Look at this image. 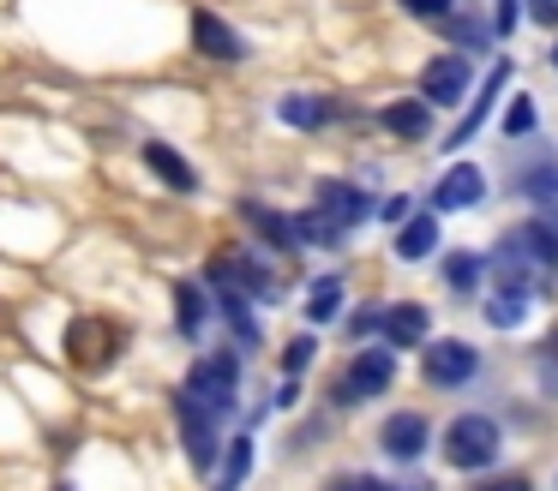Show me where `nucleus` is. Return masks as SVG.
Returning <instances> with one entry per match:
<instances>
[{"label":"nucleus","mask_w":558,"mask_h":491,"mask_svg":"<svg viewBox=\"0 0 558 491\" xmlns=\"http://www.w3.org/2000/svg\"><path fill=\"white\" fill-rule=\"evenodd\" d=\"M282 120H289V126H325L330 120V108L318 102V96H282V108H277Z\"/></svg>","instance_id":"aec40b11"},{"label":"nucleus","mask_w":558,"mask_h":491,"mask_svg":"<svg viewBox=\"0 0 558 491\" xmlns=\"http://www.w3.org/2000/svg\"><path fill=\"white\" fill-rule=\"evenodd\" d=\"M481 371V354L469 342H433L426 347V383L433 390H462V383Z\"/></svg>","instance_id":"39448f33"},{"label":"nucleus","mask_w":558,"mask_h":491,"mask_svg":"<svg viewBox=\"0 0 558 491\" xmlns=\"http://www.w3.org/2000/svg\"><path fill=\"white\" fill-rule=\"evenodd\" d=\"M145 168L162 180V186H174V192H193V186H198V174L169 150V144H145Z\"/></svg>","instance_id":"ddd939ff"},{"label":"nucleus","mask_w":558,"mask_h":491,"mask_svg":"<svg viewBox=\"0 0 558 491\" xmlns=\"http://www.w3.org/2000/svg\"><path fill=\"white\" fill-rule=\"evenodd\" d=\"M517 7H522V0H498V36L517 30Z\"/></svg>","instance_id":"7c9ffc66"},{"label":"nucleus","mask_w":558,"mask_h":491,"mask_svg":"<svg viewBox=\"0 0 558 491\" xmlns=\"http://www.w3.org/2000/svg\"><path fill=\"white\" fill-rule=\"evenodd\" d=\"M246 467H253V443H234V455H229V486H241V479H246ZM229 486H222V491H229Z\"/></svg>","instance_id":"a878e982"},{"label":"nucleus","mask_w":558,"mask_h":491,"mask_svg":"<svg viewBox=\"0 0 558 491\" xmlns=\"http://www.w3.org/2000/svg\"><path fill=\"white\" fill-rule=\"evenodd\" d=\"M174 323H181V335H198V323H205V287H193V282L174 287Z\"/></svg>","instance_id":"6ab92c4d"},{"label":"nucleus","mask_w":558,"mask_h":491,"mask_svg":"<svg viewBox=\"0 0 558 491\" xmlns=\"http://www.w3.org/2000/svg\"><path fill=\"white\" fill-rule=\"evenodd\" d=\"M342 311V275H318L313 282V299H306V318L313 323H330Z\"/></svg>","instance_id":"a211bd4d"},{"label":"nucleus","mask_w":558,"mask_h":491,"mask_svg":"<svg viewBox=\"0 0 558 491\" xmlns=\"http://www.w3.org/2000/svg\"><path fill=\"white\" fill-rule=\"evenodd\" d=\"M378 216H385V222H402V216H409V198H385V204H378Z\"/></svg>","instance_id":"2f4dec72"},{"label":"nucleus","mask_w":558,"mask_h":491,"mask_svg":"<svg viewBox=\"0 0 558 491\" xmlns=\"http://www.w3.org/2000/svg\"><path fill=\"white\" fill-rule=\"evenodd\" d=\"M378 323H385V342H397V347H414V342H426V330H433V318H426V306H390Z\"/></svg>","instance_id":"f8f14e48"},{"label":"nucleus","mask_w":558,"mask_h":491,"mask_svg":"<svg viewBox=\"0 0 558 491\" xmlns=\"http://www.w3.org/2000/svg\"><path fill=\"white\" fill-rule=\"evenodd\" d=\"M522 192L541 198V204H553L558 198V168H529V174H522Z\"/></svg>","instance_id":"b1692460"},{"label":"nucleus","mask_w":558,"mask_h":491,"mask_svg":"<svg viewBox=\"0 0 558 491\" xmlns=\"http://www.w3.org/2000/svg\"><path fill=\"white\" fill-rule=\"evenodd\" d=\"M66 354H73L85 371H102L114 354H121V335H114L109 318H78L73 330H66Z\"/></svg>","instance_id":"20e7f679"},{"label":"nucleus","mask_w":558,"mask_h":491,"mask_svg":"<svg viewBox=\"0 0 558 491\" xmlns=\"http://www.w3.org/2000/svg\"><path fill=\"white\" fill-rule=\"evenodd\" d=\"M390 378H397V359H390L385 347H366V354L354 359L349 371H342V383H337L330 395H337L342 407H354V402H366V395L390 390Z\"/></svg>","instance_id":"7ed1b4c3"},{"label":"nucleus","mask_w":558,"mask_h":491,"mask_svg":"<svg viewBox=\"0 0 558 491\" xmlns=\"http://www.w3.org/2000/svg\"><path fill=\"white\" fill-rule=\"evenodd\" d=\"M313 347H318V342H306V335H301V342H289V354H282V371L294 378V371H301L306 359H313Z\"/></svg>","instance_id":"bb28decb"},{"label":"nucleus","mask_w":558,"mask_h":491,"mask_svg":"<svg viewBox=\"0 0 558 491\" xmlns=\"http://www.w3.org/2000/svg\"><path fill=\"white\" fill-rule=\"evenodd\" d=\"M481 198H486V174L474 162H457L433 186V210H469V204H481Z\"/></svg>","instance_id":"0eeeda50"},{"label":"nucleus","mask_w":558,"mask_h":491,"mask_svg":"<svg viewBox=\"0 0 558 491\" xmlns=\"http://www.w3.org/2000/svg\"><path fill=\"white\" fill-rule=\"evenodd\" d=\"M510 240H517V246L529 251V258L558 263V228H541V222H534V228H522V234H510Z\"/></svg>","instance_id":"412c9836"},{"label":"nucleus","mask_w":558,"mask_h":491,"mask_svg":"<svg viewBox=\"0 0 558 491\" xmlns=\"http://www.w3.org/2000/svg\"><path fill=\"white\" fill-rule=\"evenodd\" d=\"M366 210H373V204H366L354 186H342V180H325V186H318V216H325L337 234H342V228H354Z\"/></svg>","instance_id":"1a4fd4ad"},{"label":"nucleus","mask_w":558,"mask_h":491,"mask_svg":"<svg viewBox=\"0 0 558 491\" xmlns=\"http://www.w3.org/2000/svg\"><path fill=\"white\" fill-rule=\"evenodd\" d=\"M193 42H198V54H210V60H246V42L210 7H193Z\"/></svg>","instance_id":"6e6552de"},{"label":"nucleus","mask_w":558,"mask_h":491,"mask_svg":"<svg viewBox=\"0 0 558 491\" xmlns=\"http://www.w3.org/2000/svg\"><path fill=\"white\" fill-rule=\"evenodd\" d=\"M433 246H438V222H433V216H414V222L397 234V258H409V263L433 258Z\"/></svg>","instance_id":"dca6fc26"},{"label":"nucleus","mask_w":558,"mask_h":491,"mask_svg":"<svg viewBox=\"0 0 558 491\" xmlns=\"http://www.w3.org/2000/svg\"><path fill=\"white\" fill-rule=\"evenodd\" d=\"M445 282L457 287V294H474V282H481V258H474V251H457V258H445Z\"/></svg>","instance_id":"4be33fe9"},{"label":"nucleus","mask_w":558,"mask_h":491,"mask_svg":"<svg viewBox=\"0 0 558 491\" xmlns=\"http://www.w3.org/2000/svg\"><path fill=\"white\" fill-rule=\"evenodd\" d=\"M481 491H529V479H517V474H505V479H493V486H481Z\"/></svg>","instance_id":"473e14b6"},{"label":"nucleus","mask_w":558,"mask_h":491,"mask_svg":"<svg viewBox=\"0 0 558 491\" xmlns=\"http://www.w3.org/2000/svg\"><path fill=\"white\" fill-rule=\"evenodd\" d=\"M505 132H510V138H522V132H534V102H529V96H517V102H510V114H505Z\"/></svg>","instance_id":"393cba45"},{"label":"nucleus","mask_w":558,"mask_h":491,"mask_svg":"<svg viewBox=\"0 0 558 491\" xmlns=\"http://www.w3.org/2000/svg\"><path fill=\"white\" fill-rule=\"evenodd\" d=\"M529 19L534 24H558V0H529Z\"/></svg>","instance_id":"c756f323"},{"label":"nucleus","mask_w":558,"mask_h":491,"mask_svg":"<svg viewBox=\"0 0 558 491\" xmlns=\"http://www.w3.org/2000/svg\"><path fill=\"white\" fill-rule=\"evenodd\" d=\"M553 66H558V48H553Z\"/></svg>","instance_id":"f704fd0d"},{"label":"nucleus","mask_w":558,"mask_h":491,"mask_svg":"<svg viewBox=\"0 0 558 491\" xmlns=\"http://www.w3.org/2000/svg\"><path fill=\"white\" fill-rule=\"evenodd\" d=\"M421 90H426V108H450L462 90H469V60L462 54H433L421 72Z\"/></svg>","instance_id":"423d86ee"},{"label":"nucleus","mask_w":558,"mask_h":491,"mask_svg":"<svg viewBox=\"0 0 558 491\" xmlns=\"http://www.w3.org/2000/svg\"><path fill=\"white\" fill-rule=\"evenodd\" d=\"M450 36H457V42H486V30L474 19H457V24H450Z\"/></svg>","instance_id":"c85d7f7f"},{"label":"nucleus","mask_w":558,"mask_h":491,"mask_svg":"<svg viewBox=\"0 0 558 491\" xmlns=\"http://www.w3.org/2000/svg\"><path fill=\"white\" fill-rule=\"evenodd\" d=\"M181 443H186V455H193V467L217 462V431H210V414H205V407H193L186 395H181Z\"/></svg>","instance_id":"9b49d317"},{"label":"nucleus","mask_w":558,"mask_h":491,"mask_svg":"<svg viewBox=\"0 0 558 491\" xmlns=\"http://www.w3.org/2000/svg\"><path fill=\"white\" fill-rule=\"evenodd\" d=\"M337 491H390V486H378V479H342Z\"/></svg>","instance_id":"72a5a7b5"},{"label":"nucleus","mask_w":558,"mask_h":491,"mask_svg":"<svg viewBox=\"0 0 558 491\" xmlns=\"http://www.w3.org/2000/svg\"><path fill=\"white\" fill-rule=\"evenodd\" d=\"M445 462L462 467V474H481V467H493V462H498V426H493V419H481V414L450 419V431H445Z\"/></svg>","instance_id":"f257e3e1"},{"label":"nucleus","mask_w":558,"mask_h":491,"mask_svg":"<svg viewBox=\"0 0 558 491\" xmlns=\"http://www.w3.org/2000/svg\"><path fill=\"white\" fill-rule=\"evenodd\" d=\"M522 311H529V299H522V294H498V299H486V318H493L498 330L522 323Z\"/></svg>","instance_id":"5701e85b"},{"label":"nucleus","mask_w":558,"mask_h":491,"mask_svg":"<svg viewBox=\"0 0 558 491\" xmlns=\"http://www.w3.org/2000/svg\"><path fill=\"white\" fill-rule=\"evenodd\" d=\"M378 120H385V132H397V138H426V126H433V108L409 96V102H385V114H378Z\"/></svg>","instance_id":"4468645a"},{"label":"nucleus","mask_w":558,"mask_h":491,"mask_svg":"<svg viewBox=\"0 0 558 491\" xmlns=\"http://www.w3.org/2000/svg\"><path fill=\"white\" fill-rule=\"evenodd\" d=\"M505 90V66H493V78H486V90H481V108H469V120H462L457 132H450V150H462V144L481 132V120H486V108H493V96Z\"/></svg>","instance_id":"f3484780"},{"label":"nucleus","mask_w":558,"mask_h":491,"mask_svg":"<svg viewBox=\"0 0 558 491\" xmlns=\"http://www.w3.org/2000/svg\"><path fill=\"white\" fill-rule=\"evenodd\" d=\"M186 402L205 407V414H229V407H234V359L229 354L198 359L193 378H186Z\"/></svg>","instance_id":"f03ea898"},{"label":"nucleus","mask_w":558,"mask_h":491,"mask_svg":"<svg viewBox=\"0 0 558 491\" xmlns=\"http://www.w3.org/2000/svg\"><path fill=\"white\" fill-rule=\"evenodd\" d=\"M414 19H450V0H402Z\"/></svg>","instance_id":"cd10ccee"},{"label":"nucleus","mask_w":558,"mask_h":491,"mask_svg":"<svg viewBox=\"0 0 558 491\" xmlns=\"http://www.w3.org/2000/svg\"><path fill=\"white\" fill-rule=\"evenodd\" d=\"M241 222H253L258 234H265L270 246H282V251L301 246V240H294V216H277V210H265V204H253V198L241 204Z\"/></svg>","instance_id":"2eb2a0df"},{"label":"nucleus","mask_w":558,"mask_h":491,"mask_svg":"<svg viewBox=\"0 0 558 491\" xmlns=\"http://www.w3.org/2000/svg\"><path fill=\"white\" fill-rule=\"evenodd\" d=\"M426 419L421 414H390L385 419V431H378V443H385V455H397V462H414V455L426 450Z\"/></svg>","instance_id":"9d476101"}]
</instances>
